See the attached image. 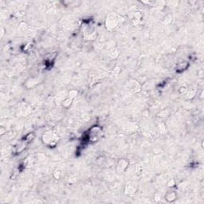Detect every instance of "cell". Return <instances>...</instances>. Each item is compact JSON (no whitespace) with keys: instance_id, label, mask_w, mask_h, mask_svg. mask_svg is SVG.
Segmentation results:
<instances>
[{"instance_id":"3","label":"cell","mask_w":204,"mask_h":204,"mask_svg":"<svg viewBox=\"0 0 204 204\" xmlns=\"http://www.w3.org/2000/svg\"><path fill=\"white\" fill-rule=\"evenodd\" d=\"M189 66V63L187 61H182L176 65V70L178 72L184 71Z\"/></svg>"},{"instance_id":"1","label":"cell","mask_w":204,"mask_h":204,"mask_svg":"<svg viewBox=\"0 0 204 204\" xmlns=\"http://www.w3.org/2000/svg\"><path fill=\"white\" fill-rule=\"evenodd\" d=\"M118 19L114 14H111L109 16H108L107 19H106V26H107L108 30L109 31L115 30L118 26Z\"/></svg>"},{"instance_id":"2","label":"cell","mask_w":204,"mask_h":204,"mask_svg":"<svg viewBox=\"0 0 204 204\" xmlns=\"http://www.w3.org/2000/svg\"><path fill=\"white\" fill-rule=\"evenodd\" d=\"M42 140L44 141V143H47V144H51V142L54 141L53 140V135L51 132H47L43 136Z\"/></svg>"},{"instance_id":"4","label":"cell","mask_w":204,"mask_h":204,"mask_svg":"<svg viewBox=\"0 0 204 204\" xmlns=\"http://www.w3.org/2000/svg\"><path fill=\"white\" fill-rule=\"evenodd\" d=\"M165 199L168 202H174L176 199V194L174 191H168L166 194Z\"/></svg>"}]
</instances>
